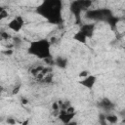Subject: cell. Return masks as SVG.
I'll return each instance as SVG.
<instances>
[{
  "label": "cell",
  "instance_id": "obj_3",
  "mask_svg": "<svg viewBox=\"0 0 125 125\" xmlns=\"http://www.w3.org/2000/svg\"><path fill=\"white\" fill-rule=\"evenodd\" d=\"M92 5L91 0H75L70 5V11L76 18V21H80V14L84 9L89 8Z\"/></svg>",
  "mask_w": 125,
  "mask_h": 125
},
{
  "label": "cell",
  "instance_id": "obj_1",
  "mask_svg": "<svg viewBox=\"0 0 125 125\" xmlns=\"http://www.w3.org/2000/svg\"><path fill=\"white\" fill-rule=\"evenodd\" d=\"M37 13L47 19L51 23H60L62 21V1L44 0L37 8Z\"/></svg>",
  "mask_w": 125,
  "mask_h": 125
},
{
  "label": "cell",
  "instance_id": "obj_2",
  "mask_svg": "<svg viewBox=\"0 0 125 125\" xmlns=\"http://www.w3.org/2000/svg\"><path fill=\"white\" fill-rule=\"evenodd\" d=\"M50 45L51 43L47 39H40L31 42L28 47V53L38 57L39 59H46L50 57Z\"/></svg>",
  "mask_w": 125,
  "mask_h": 125
},
{
  "label": "cell",
  "instance_id": "obj_18",
  "mask_svg": "<svg viewBox=\"0 0 125 125\" xmlns=\"http://www.w3.org/2000/svg\"><path fill=\"white\" fill-rule=\"evenodd\" d=\"M19 90H20V86H17V88H15L13 90V94H17L19 92Z\"/></svg>",
  "mask_w": 125,
  "mask_h": 125
},
{
  "label": "cell",
  "instance_id": "obj_10",
  "mask_svg": "<svg viewBox=\"0 0 125 125\" xmlns=\"http://www.w3.org/2000/svg\"><path fill=\"white\" fill-rule=\"evenodd\" d=\"M55 63H56L59 67L62 68V67H65V65H66V63H67V61H66L64 58H62V57H59V58L56 59Z\"/></svg>",
  "mask_w": 125,
  "mask_h": 125
},
{
  "label": "cell",
  "instance_id": "obj_7",
  "mask_svg": "<svg viewBox=\"0 0 125 125\" xmlns=\"http://www.w3.org/2000/svg\"><path fill=\"white\" fill-rule=\"evenodd\" d=\"M74 115H75V112H67L65 109V110H62L60 112L59 118L62 123L67 124V123H70V120L73 118Z\"/></svg>",
  "mask_w": 125,
  "mask_h": 125
},
{
  "label": "cell",
  "instance_id": "obj_15",
  "mask_svg": "<svg viewBox=\"0 0 125 125\" xmlns=\"http://www.w3.org/2000/svg\"><path fill=\"white\" fill-rule=\"evenodd\" d=\"M89 75V73H88V71H86V70H83V71H81L80 73H79V77H81V78H84V77H86V76H88Z\"/></svg>",
  "mask_w": 125,
  "mask_h": 125
},
{
  "label": "cell",
  "instance_id": "obj_13",
  "mask_svg": "<svg viewBox=\"0 0 125 125\" xmlns=\"http://www.w3.org/2000/svg\"><path fill=\"white\" fill-rule=\"evenodd\" d=\"M7 17H8V13H7L4 9H1V12H0V19L3 20V19H5V18H7Z\"/></svg>",
  "mask_w": 125,
  "mask_h": 125
},
{
  "label": "cell",
  "instance_id": "obj_17",
  "mask_svg": "<svg viewBox=\"0 0 125 125\" xmlns=\"http://www.w3.org/2000/svg\"><path fill=\"white\" fill-rule=\"evenodd\" d=\"M66 111H67V112H75V111H74V108H73L72 106H68V107L66 108Z\"/></svg>",
  "mask_w": 125,
  "mask_h": 125
},
{
  "label": "cell",
  "instance_id": "obj_14",
  "mask_svg": "<svg viewBox=\"0 0 125 125\" xmlns=\"http://www.w3.org/2000/svg\"><path fill=\"white\" fill-rule=\"evenodd\" d=\"M1 37H2L3 39H9V38H10V35H9L6 31H2V32H1Z\"/></svg>",
  "mask_w": 125,
  "mask_h": 125
},
{
  "label": "cell",
  "instance_id": "obj_16",
  "mask_svg": "<svg viewBox=\"0 0 125 125\" xmlns=\"http://www.w3.org/2000/svg\"><path fill=\"white\" fill-rule=\"evenodd\" d=\"M53 108H54V110H59V109H60L58 103H56V102H55V103L53 104Z\"/></svg>",
  "mask_w": 125,
  "mask_h": 125
},
{
  "label": "cell",
  "instance_id": "obj_12",
  "mask_svg": "<svg viewBox=\"0 0 125 125\" xmlns=\"http://www.w3.org/2000/svg\"><path fill=\"white\" fill-rule=\"evenodd\" d=\"M105 120H106V122H109V123H116L118 120V117L116 115L109 114V115L105 116Z\"/></svg>",
  "mask_w": 125,
  "mask_h": 125
},
{
  "label": "cell",
  "instance_id": "obj_19",
  "mask_svg": "<svg viewBox=\"0 0 125 125\" xmlns=\"http://www.w3.org/2000/svg\"><path fill=\"white\" fill-rule=\"evenodd\" d=\"M7 123H10V124H15V123H16V121H15V120H13V119H11V118H9V119L7 120Z\"/></svg>",
  "mask_w": 125,
  "mask_h": 125
},
{
  "label": "cell",
  "instance_id": "obj_20",
  "mask_svg": "<svg viewBox=\"0 0 125 125\" xmlns=\"http://www.w3.org/2000/svg\"><path fill=\"white\" fill-rule=\"evenodd\" d=\"M13 53V51L12 50H7V51H5L4 52V54H7V55H11Z\"/></svg>",
  "mask_w": 125,
  "mask_h": 125
},
{
  "label": "cell",
  "instance_id": "obj_6",
  "mask_svg": "<svg viewBox=\"0 0 125 125\" xmlns=\"http://www.w3.org/2000/svg\"><path fill=\"white\" fill-rule=\"evenodd\" d=\"M96 80H97V77L96 76H93V75H88L86 77H84L82 80L79 81V83L81 85H83L84 87L88 88V89H91L94 84L96 83Z\"/></svg>",
  "mask_w": 125,
  "mask_h": 125
},
{
  "label": "cell",
  "instance_id": "obj_9",
  "mask_svg": "<svg viewBox=\"0 0 125 125\" xmlns=\"http://www.w3.org/2000/svg\"><path fill=\"white\" fill-rule=\"evenodd\" d=\"M99 105H100L101 108H103V109H104V110H110V109H112L113 106H114V104H112V102L109 101V100L106 99V98L103 99V100L99 103Z\"/></svg>",
  "mask_w": 125,
  "mask_h": 125
},
{
  "label": "cell",
  "instance_id": "obj_8",
  "mask_svg": "<svg viewBox=\"0 0 125 125\" xmlns=\"http://www.w3.org/2000/svg\"><path fill=\"white\" fill-rule=\"evenodd\" d=\"M94 28H95L94 24H89V23H87V24H84V25L81 26L80 31H81L82 33H84L87 38H90V37H92V35H93V33H94Z\"/></svg>",
  "mask_w": 125,
  "mask_h": 125
},
{
  "label": "cell",
  "instance_id": "obj_21",
  "mask_svg": "<svg viewBox=\"0 0 125 125\" xmlns=\"http://www.w3.org/2000/svg\"><path fill=\"white\" fill-rule=\"evenodd\" d=\"M22 103H23V104H26V103H27V101H26V100H22Z\"/></svg>",
  "mask_w": 125,
  "mask_h": 125
},
{
  "label": "cell",
  "instance_id": "obj_5",
  "mask_svg": "<svg viewBox=\"0 0 125 125\" xmlns=\"http://www.w3.org/2000/svg\"><path fill=\"white\" fill-rule=\"evenodd\" d=\"M22 25H23V21H22V19H21V17H18V18L14 19L13 21H10V23L8 24V27H9L10 29H12V30H14V31L17 32V31H19V30L21 29Z\"/></svg>",
  "mask_w": 125,
  "mask_h": 125
},
{
  "label": "cell",
  "instance_id": "obj_11",
  "mask_svg": "<svg viewBox=\"0 0 125 125\" xmlns=\"http://www.w3.org/2000/svg\"><path fill=\"white\" fill-rule=\"evenodd\" d=\"M74 39H76L78 42H81V43H86V39H87V37H86V35L84 34V33H82L80 30L74 35Z\"/></svg>",
  "mask_w": 125,
  "mask_h": 125
},
{
  "label": "cell",
  "instance_id": "obj_4",
  "mask_svg": "<svg viewBox=\"0 0 125 125\" xmlns=\"http://www.w3.org/2000/svg\"><path fill=\"white\" fill-rule=\"evenodd\" d=\"M86 17L90 20L94 21H107L111 17V12L107 9H98V10H91L86 13Z\"/></svg>",
  "mask_w": 125,
  "mask_h": 125
}]
</instances>
